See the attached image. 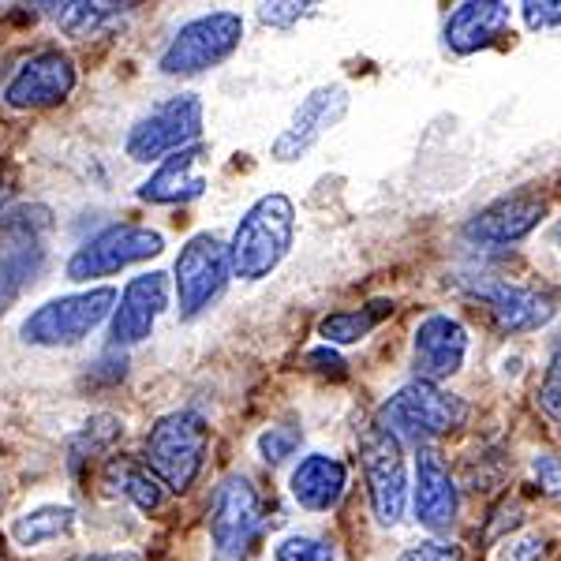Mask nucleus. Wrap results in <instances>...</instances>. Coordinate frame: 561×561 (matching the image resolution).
Listing matches in <instances>:
<instances>
[{"mask_svg": "<svg viewBox=\"0 0 561 561\" xmlns=\"http://www.w3.org/2000/svg\"><path fill=\"white\" fill-rule=\"evenodd\" d=\"M296 240V206L288 195H262L240 217L237 232L229 240L232 277L262 280L288 259Z\"/></svg>", "mask_w": 561, "mask_h": 561, "instance_id": "nucleus-1", "label": "nucleus"}, {"mask_svg": "<svg viewBox=\"0 0 561 561\" xmlns=\"http://www.w3.org/2000/svg\"><path fill=\"white\" fill-rule=\"evenodd\" d=\"M206 446H210V427L192 409L161 415L147 434V457L142 465L161 479L165 491L184 494L203 472Z\"/></svg>", "mask_w": 561, "mask_h": 561, "instance_id": "nucleus-2", "label": "nucleus"}, {"mask_svg": "<svg viewBox=\"0 0 561 561\" xmlns=\"http://www.w3.org/2000/svg\"><path fill=\"white\" fill-rule=\"evenodd\" d=\"M116 288H87V293L57 296V300L34 307L20 325L23 345L34 348H71L87 341L105 319H113Z\"/></svg>", "mask_w": 561, "mask_h": 561, "instance_id": "nucleus-3", "label": "nucleus"}, {"mask_svg": "<svg viewBox=\"0 0 561 561\" xmlns=\"http://www.w3.org/2000/svg\"><path fill=\"white\" fill-rule=\"evenodd\" d=\"M465 401L454 393H446L442 386L434 382H409L404 389H397L393 397L382 404L378 412V427L393 434L397 442L409 438V442H427L438 438L446 431H457L465 423Z\"/></svg>", "mask_w": 561, "mask_h": 561, "instance_id": "nucleus-4", "label": "nucleus"}, {"mask_svg": "<svg viewBox=\"0 0 561 561\" xmlns=\"http://www.w3.org/2000/svg\"><path fill=\"white\" fill-rule=\"evenodd\" d=\"M240 38H243V20L237 12L198 15V20L184 23L173 34V42L161 53L158 68L165 76H198V71L225 65L240 49Z\"/></svg>", "mask_w": 561, "mask_h": 561, "instance_id": "nucleus-5", "label": "nucleus"}, {"mask_svg": "<svg viewBox=\"0 0 561 561\" xmlns=\"http://www.w3.org/2000/svg\"><path fill=\"white\" fill-rule=\"evenodd\" d=\"M165 251V237L150 225H108L98 237H90L83 248H76V255L68 259L65 274L68 280H98L113 277L121 270L135 266V262H147Z\"/></svg>", "mask_w": 561, "mask_h": 561, "instance_id": "nucleus-6", "label": "nucleus"}, {"mask_svg": "<svg viewBox=\"0 0 561 561\" xmlns=\"http://www.w3.org/2000/svg\"><path fill=\"white\" fill-rule=\"evenodd\" d=\"M198 135H203V102L198 94H176L131 124L124 150L131 161L150 165V161H165L176 150L195 147Z\"/></svg>", "mask_w": 561, "mask_h": 561, "instance_id": "nucleus-7", "label": "nucleus"}, {"mask_svg": "<svg viewBox=\"0 0 561 561\" xmlns=\"http://www.w3.org/2000/svg\"><path fill=\"white\" fill-rule=\"evenodd\" d=\"M266 517H262L259 486L248 476H229L210 497V539L217 561H240L259 542Z\"/></svg>", "mask_w": 561, "mask_h": 561, "instance_id": "nucleus-8", "label": "nucleus"}, {"mask_svg": "<svg viewBox=\"0 0 561 561\" xmlns=\"http://www.w3.org/2000/svg\"><path fill=\"white\" fill-rule=\"evenodd\" d=\"M176 311L180 319H195L210 307L217 296L225 293L232 277L229 266V248L214 237V232H198L180 248L176 255Z\"/></svg>", "mask_w": 561, "mask_h": 561, "instance_id": "nucleus-9", "label": "nucleus"}, {"mask_svg": "<svg viewBox=\"0 0 561 561\" xmlns=\"http://www.w3.org/2000/svg\"><path fill=\"white\" fill-rule=\"evenodd\" d=\"M359 465L367 476V494H370V510L375 520L382 528H393L404 517V502H409V479H404V454L401 442L389 431L364 427L359 434Z\"/></svg>", "mask_w": 561, "mask_h": 561, "instance_id": "nucleus-10", "label": "nucleus"}, {"mask_svg": "<svg viewBox=\"0 0 561 561\" xmlns=\"http://www.w3.org/2000/svg\"><path fill=\"white\" fill-rule=\"evenodd\" d=\"M169 307V274L153 270V274H139L124 285L116 296L113 319H108V348H131L153 333V325Z\"/></svg>", "mask_w": 561, "mask_h": 561, "instance_id": "nucleus-11", "label": "nucleus"}, {"mask_svg": "<svg viewBox=\"0 0 561 561\" xmlns=\"http://www.w3.org/2000/svg\"><path fill=\"white\" fill-rule=\"evenodd\" d=\"M348 90L330 83V87H319L311 90V94L304 98L300 108L293 113V121H288V128L274 139V158L277 161H300L307 158L319 142L337 128L341 121H345L348 113Z\"/></svg>", "mask_w": 561, "mask_h": 561, "instance_id": "nucleus-12", "label": "nucleus"}, {"mask_svg": "<svg viewBox=\"0 0 561 561\" xmlns=\"http://www.w3.org/2000/svg\"><path fill=\"white\" fill-rule=\"evenodd\" d=\"M76 65L60 49H38L26 57L15 76L4 83V105L8 108H49L60 105L76 90Z\"/></svg>", "mask_w": 561, "mask_h": 561, "instance_id": "nucleus-13", "label": "nucleus"}, {"mask_svg": "<svg viewBox=\"0 0 561 561\" xmlns=\"http://www.w3.org/2000/svg\"><path fill=\"white\" fill-rule=\"evenodd\" d=\"M468 356V330L449 314H427L415 325L412 341V370L420 382H434L457 375Z\"/></svg>", "mask_w": 561, "mask_h": 561, "instance_id": "nucleus-14", "label": "nucleus"}, {"mask_svg": "<svg viewBox=\"0 0 561 561\" xmlns=\"http://www.w3.org/2000/svg\"><path fill=\"white\" fill-rule=\"evenodd\" d=\"M542 214H547V203L536 195L497 198L494 206H486L483 214H476L465 225V240L479 243V248H505V243H517L528 237L542 221Z\"/></svg>", "mask_w": 561, "mask_h": 561, "instance_id": "nucleus-15", "label": "nucleus"}, {"mask_svg": "<svg viewBox=\"0 0 561 561\" xmlns=\"http://www.w3.org/2000/svg\"><path fill=\"white\" fill-rule=\"evenodd\" d=\"M203 161H206L203 142L169 153V158L158 161V169H153V173L139 184V198H142V203H153V206L192 203V198H198L206 192Z\"/></svg>", "mask_w": 561, "mask_h": 561, "instance_id": "nucleus-16", "label": "nucleus"}, {"mask_svg": "<svg viewBox=\"0 0 561 561\" xmlns=\"http://www.w3.org/2000/svg\"><path fill=\"white\" fill-rule=\"evenodd\" d=\"M476 296L491 307L497 330L505 333H524V330H539L554 319V300L536 293V288L510 285V280H479Z\"/></svg>", "mask_w": 561, "mask_h": 561, "instance_id": "nucleus-17", "label": "nucleus"}, {"mask_svg": "<svg viewBox=\"0 0 561 561\" xmlns=\"http://www.w3.org/2000/svg\"><path fill=\"white\" fill-rule=\"evenodd\" d=\"M415 520L431 531H449L457 524V483L442 457L427 446L415 460Z\"/></svg>", "mask_w": 561, "mask_h": 561, "instance_id": "nucleus-18", "label": "nucleus"}, {"mask_svg": "<svg viewBox=\"0 0 561 561\" xmlns=\"http://www.w3.org/2000/svg\"><path fill=\"white\" fill-rule=\"evenodd\" d=\"M505 31H510V4H502V0H465L446 20V45L457 57H472V53L494 45Z\"/></svg>", "mask_w": 561, "mask_h": 561, "instance_id": "nucleus-19", "label": "nucleus"}, {"mask_svg": "<svg viewBox=\"0 0 561 561\" xmlns=\"http://www.w3.org/2000/svg\"><path fill=\"white\" fill-rule=\"evenodd\" d=\"M345 486H348V468L337 457H325V454L304 457L293 472V497L307 513H330L345 497Z\"/></svg>", "mask_w": 561, "mask_h": 561, "instance_id": "nucleus-20", "label": "nucleus"}, {"mask_svg": "<svg viewBox=\"0 0 561 561\" xmlns=\"http://www.w3.org/2000/svg\"><path fill=\"white\" fill-rule=\"evenodd\" d=\"M53 15L60 34L76 42L98 38V34L113 31L131 15L135 4H113V0H65V4H42Z\"/></svg>", "mask_w": 561, "mask_h": 561, "instance_id": "nucleus-21", "label": "nucleus"}, {"mask_svg": "<svg viewBox=\"0 0 561 561\" xmlns=\"http://www.w3.org/2000/svg\"><path fill=\"white\" fill-rule=\"evenodd\" d=\"M105 486L113 494L128 497L135 510L142 513H153L161 510V502H165V486H161V479L150 472L147 465H135L128 457H113L105 465Z\"/></svg>", "mask_w": 561, "mask_h": 561, "instance_id": "nucleus-22", "label": "nucleus"}, {"mask_svg": "<svg viewBox=\"0 0 561 561\" xmlns=\"http://www.w3.org/2000/svg\"><path fill=\"white\" fill-rule=\"evenodd\" d=\"M121 438H124V420H116V415H108V412L90 415L83 427H79V434H71V442H68V472L79 476L83 465L108 454Z\"/></svg>", "mask_w": 561, "mask_h": 561, "instance_id": "nucleus-23", "label": "nucleus"}, {"mask_svg": "<svg viewBox=\"0 0 561 561\" xmlns=\"http://www.w3.org/2000/svg\"><path fill=\"white\" fill-rule=\"evenodd\" d=\"M71 528H76V510L71 505H38V510L23 513V517L12 520V539L20 547H42V542H57L68 539Z\"/></svg>", "mask_w": 561, "mask_h": 561, "instance_id": "nucleus-24", "label": "nucleus"}, {"mask_svg": "<svg viewBox=\"0 0 561 561\" xmlns=\"http://www.w3.org/2000/svg\"><path fill=\"white\" fill-rule=\"evenodd\" d=\"M393 311V300H375L359 311H337V314H325L319 322V337L325 345H359L378 322L389 319Z\"/></svg>", "mask_w": 561, "mask_h": 561, "instance_id": "nucleus-25", "label": "nucleus"}, {"mask_svg": "<svg viewBox=\"0 0 561 561\" xmlns=\"http://www.w3.org/2000/svg\"><path fill=\"white\" fill-rule=\"evenodd\" d=\"M274 561H337L333 547L325 539H314V536H288L277 542L274 550Z\"/></svg>", "mask_w": 561, "mask_h": 561, "instance_id": "nucleus-26", "label": "nucleus"}, {"mask_svg": "<svg viewBox=\"0 0 561 561\" xmlns=\"http://www.w3.org/2000/svg\"><path fill=\"white\" fill-rule=\"evenodd\" d=\"M300 449V431L296 427H270L259 434V454L266 465H280Z\"/></svg>", "mask_w": 561, "mask_h": 561, "instance_id": "nucleus-27", "label": "nucleus"}, {"mask_svg": "<svg viewBox=\"0 0 561 561\" xmlns=\"http://www.w3.org/2000/svg\"><path fill=\"white\" fill-rule=\"evenodd\" d=\"M539 409L550 415V420H561V348L550 356L547 375H542L539 386Z\"/></svg>", "mask_w": 561, "mask_h": 561, "instance_id": "nucleus-28", "label": "nucleus"}, {"mask_svg": "<svg viewBox=\"0 0 561 561\" xmlns=\"http://www.w3.org/2000/svg\"><path fill=\"white\" fill-rule=\"evenodd\" d=\"M314 4H300V0H280V4H262L259 20L266 26H277V31H288L293 23H300Z\"/></svg>", "mask_w": 561, "mask_h": 561, "instance_id": "nucleus-29", "label": "nucleus"}, {"mask_svg": "<svg viewBox=\"0 0 561 561\" xmlns=\"http://www.w3.org/2000/svg\"><path fill=\"white\" fill-rule=\"evenodd\" d=\"M524 12V23L531 31H550V26H561V0H528L520 4Z\"/></svg>", "mask_w": 561, "mask_h": 561, "instance_id": "nucleus-30", "label": "nucleus"}, {"mask_svg": "<svg viewBox=\"0 0 561 561\" xmlns=\"http://www.w3.org/2000/svg\"><path fill=\"white\" fill-rule=\"evenodd\" d=\"M397 561H465V554L454 547V542H438V539H431V542H420V547H412V550H404Z\"/></svg>", "mask_w": 561, "mask_h": 561, "instance_id": "nucleus-31", "label": "nucleus"}, {"mask_svg": "<svg viewBox=\"0 0 561 561\" xmlns=\"http://www.w3.org/2000/svg\"><path fill=\"white\" fill-rule=\"evenodd\" d=\"M531 472H536L539 486H542V491H547L550 497H561V457H558V454H542V457H536Z\"/></svg>", "mask_w": 561, "mask_h": 561, "instance_id": "nucleus-32", "label": "nucleus"}, {"mask_svg": "<svg viewBox=\"0 0 561 561\" xmlns=\"http://www.w3.org/2000/svg\"><path fill=\"white\" fill-rule=\"evenodd\" d=\"M307 367H311V370H322V375H345V359H341L333 348H314V352H307Z\"/></svg>", "mask_w": 561, "mask_h": 561, "instance_id": "nucleus-33", "label": "nucleus"}, {"mask_svg": "<svg viewBox=\"0 0 561 561\" xmlns=\"http://www.w3.org/2000/svg\"><path fill=\"white\" fill-rule=\"evenodd\" d=\"M71 561H139L131 550H94V554H76Z\"/></svg>", "mask_w": 561, "mask_h": 561, "instance_id": "nucleus-34", "label": "nucleus"}, {"mask_svg": "<svg viewBox=\"0 0 561 561\" xmlns=\"http://www.w3.org/2000/svg\"><path fill=\"white\" fill-rule=\"evenodd\" d=\"M8 195H12V187H8V184H4V180H0V206H4V203H8Z\"/></svg>", "mask_w": 561, "mask_h": 561, "instance_id": "nucleus-35", "label": "nucleus"}]
</instances>
